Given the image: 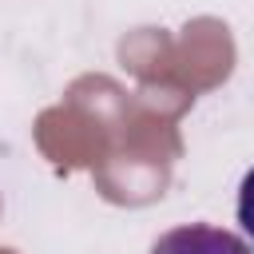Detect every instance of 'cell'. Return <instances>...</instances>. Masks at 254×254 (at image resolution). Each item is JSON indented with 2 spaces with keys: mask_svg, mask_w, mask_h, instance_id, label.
<instances>
[{
  "mask_svg": "<svg viewBox=\"0 0 254 254\" xmlns=\"http://www.w3.org/2000/svg\"><path fill=\"white\" fill-rule=\"evenodd\" d=\"M151 254H250V246L234 230H222L210 222H187L167 230L151 246Z\"/></svg>",
  "mask_w": 254,
  "mask_h": 254,
  "instance_id": "cell-1",
  "label": "cell"
},
{
  "mask_svg": "<svg viewBox=\"0 0 254 254\" xmlns=\"http://www.w3.org/2000/svg\"><path fill=\"white\" fill-rule=\"evenodd\" d=\"M238 226L254 238V167L242 175V187H238Z\"/></svg>",
  "mask_w": 254,
  "mask_h": 254,
  "instance_id": "cell-2",
  "label": "cell"
}]
</instances>
